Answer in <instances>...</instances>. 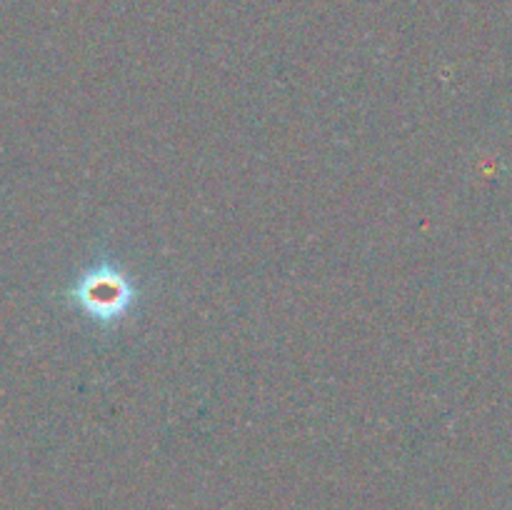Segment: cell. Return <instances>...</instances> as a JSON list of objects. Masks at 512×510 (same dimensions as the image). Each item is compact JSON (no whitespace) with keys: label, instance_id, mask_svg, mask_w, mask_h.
I'll return each mask as SVG.
<instances>
[{"label":"cell","instance_id":"1","mask_svg":"<svg viewBox=\"0 0 512 510\" xmlns=\"http://www.w3.org/2000/svg\"><path fill=\"white\" fill-rule=\"evenodd\" d=\"M70 300L95 323L110 325L128 313L135 300V288L128 275L120 273L115 265L103 263L93 265L75 280Z\"/></svg>","mask_w":512,"mask_h":510}]
</instances>
